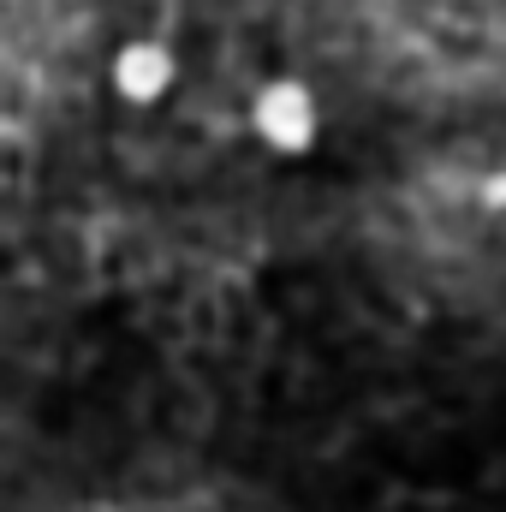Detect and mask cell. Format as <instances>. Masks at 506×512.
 Listing matches in <instances>:
<instances>
[{"label": "cell", "instance_id": "obj_2", "mask_svg": "<svg viewBox=\"0 0 506 512\" xmlns=\"http://www.w3.org/2000/svg\"><path fill=\"white\" fill-rule=\"evenodd\" d=\"M114 90L126 96L131 108H149L173 90V54L155 42H126L114 54Z\"/></svg>", "mask_w": 506, "mask_h": 512}, {"label": "cell", "instance_id": "obj_1", "mask_svg": "<svg viewBox=\"0 0 506 512\" xmlns=\"http://www.w3.org/2000/svg\"><path fill=\"white\" fill-rule=\"evenodd\" d=\"M251 126L274 155H304L316 143V131H322V114H316V102H310V90L298 78H274V84L256 90Z\"/></svg>", "mask_w": 506, "mask_h": 512}]
</instances>
